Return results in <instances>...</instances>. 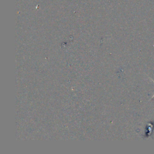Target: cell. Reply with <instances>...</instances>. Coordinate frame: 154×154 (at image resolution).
I'll return each instance as SVG.
<instances>
[{
  "label": "cell",
  "instance_id": "6da1fadb",
  "mask_svg": "<svg viewBox=\"0 0 154 154\" xmlns=\"http://www.w3.org/2000/svg\"><path fill=\"white\" fill-rule=\"evenodd\" d=\"M151 80H152V81H153V82H154V81H153V79H151ZM153 97H154V94H153V96H152V98H153Z\"/></svg>",
  "mask_w": 154,
  "mask_h": 154
}]
</instances>
